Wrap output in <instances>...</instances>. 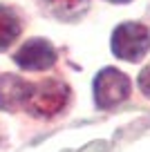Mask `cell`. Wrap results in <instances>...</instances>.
Returning <instances> with one entry per match:
<instances>
[{
	"label": "cell",
	"mask_w": 150,
	"mask_h": 152,
	"mask_svg": "<svg viewBox=\"0 0 150 152\" xmlns=\"http://www.w3.org/2000/svg\"><path fill=\"white\" fill-rule=\"evenodd\" d=\"M20 34V20L14 9L0 5V52L7 49Z\"/></svg>",
	"instance_id": "cell-7"
},
{
	"label": "cell",
	"mask_w": 150,
	"mask_h": 152,
	"mask_svg": "<svg viewBox=\"0 0 150 152\" xmlns=\"http://www.w3.org/2000/svg\"><path fill=\"white\" fill-rule=\"evenodd\" d=\"M32 90V83L16 74H2L0 76V110L16 112V107L25 105L27 94Z\"/></svg>",
	"instance_id": "cell-5"
},
{
	"label": "cell",
	"mask_w": 150,
	"mask_h": 152,
	"mask_svg": "<svg viewBox=\"0 0 150 152\" xmlns=\"http://www.w3.org/2000/svg\"><path fill=\"white\" fill-rule=\"evenodd\" d=\"M139 87H141V92L150 99V65H146L143 69H141V74H139Z\"/></svg>",
	"instance_id": "cell-8"
},
{
	"label": "cell",
	"mask_w": 150,
	"mask_h": 152,
	"mask_svg": "<svg viewBox=\"0 0 150 152\" xmlns=\"http://www.w3.org/2000/svg\"><path fill=\"white\" fill-rule=\"evenodd\" d=\"M130 96V81L123 72L105 67L94 78V101L99 107H114Z\"/></svg>",
	"instance_id": "cell-3"
},
{
	"label": "cell",
	"mask_w": 150,
	"mask_h": 152,
	"mask_svg": "<svg viewBox=\"0 0 150 152\" xmlns=\"http://www.w3.org/2000/svg\"><path fill=\"white\" fill-rule=\"evenodd\" d=\"M150 49V29L141 23H123L112 31V52L117 58L137 63Z\"/></svg>",
	"instance_id": "cell-2"
},
{
	"label": "cell",
	"mask_w": 150,
	"mask_h": 152,
	"mask_svg": "<svg viewBox=\"0 0 150 152\" xmlns=\"http://www.w3.org/2000/svg\"><path fill=\"white\" fill-rule=\"evenodd\" d=\"M108 2H114V5H123V2H130V0H108Z\"/></svg>",
	"instance_id": "cell-9"
},
{
	"label": "cell",
	"mask_w": 150,
	"mask_h": 152,
	"mask_svg": "<svg viewBox=\"0 0 150 152\" xmlns=\"http://www.w3.org/2000/svg\"><path fill=\"white\" fill-rule=\"evenodd\" d=\"M14 61L23 69L43 72V69H49L56 63V49L45 38H32L14 54Z\"/></svg>",
	"instance_id": "cell-4"
},
{
	"label": "cell",
	"mask_w": 150,
	"mask_h": 152,
	"mask_svg": "<svg viewBox=\"0 0 150 152\" xmlns=\"http://www.w3.org/2000/svg\"><path fill=\"white\" fill-rule=\"evenodd\" d=\"M45 9L58 20H79L90 9V0H45Z\"/></svg>",
	"instance_id": "cell-6"
},
{
	"label": "cell",
	"mask_w": 150,
	"mask_h": 152,
	"mask_svg": "<svg viewBox=\"0 0 150 152\" xmlns=\"http://www.w3.org/2000/svg\"><path fill=\"white\" fill-rule=\"evenodd\" d=\"M67 101H70V87L63 81L47 78L38 85H32L25 107L34 116H54L67 105Z\"/></svg>",
	"instance_id": "cell-1"
}]
</instances>
